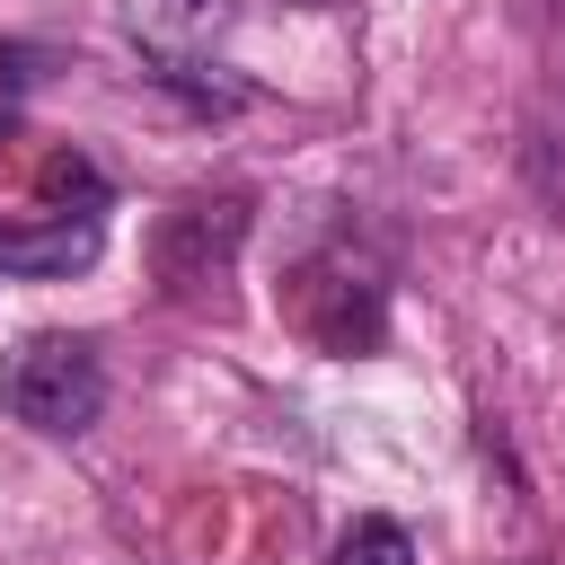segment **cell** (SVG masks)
I'll use <instances>...</instances> for the list:
<instances>
[{
	"instance_id": "7",
	"label": "cell",
	"mask_w": 565,
	"mask_h": 565,
	"mask_svg": "<svg viewBox=\"0 0 565 565\" xmlns=\"http://www.w3.org/2000/svg\"><path fill=\"white\" fill-rule=\"evenodd\" d=\"M335 565H415V539H406L388 512H362V521L335 539Z\"/></svg>"
},
{
	"instance_id": "3",
	"label": "cell",
	"mask_w": 565,
	"mask_h": 565,
	"mask_svg": "<svg viewBox=\"0 0 565 565\" xmlns=\"http://www.w3.org/2000/svg\"><path fill=\"white\" fill-rule=\"evenodd\" d=\"M291 318H300L327 353H371V344L388 335V291H380L362 265H344V256H309L300 282H291Z\"/></svg>"
},
{
	"instance_id": "9",
	"label": "cell",
	"mask_w": 565,
	"mask_h": 565,
	"mask_svg": "<svg viewBox=\"0 0 565 565\" xmlns=\"http://www.w3.org/2000/svg\"><path fill=\"white\" fill-rule=\"evenodd\" d=\"M0 150H9V115H0Z\"/></svg>"
},
{
	"instance_id": "2",
	"label": "cell",
	"mask_w": 565,
	"mask_h": 565,
	"mask_svg": "<svg viewBox=\"0 0 565 565\" xmlns=\"http://www.w3.org/2000/svg\"><path fill=\"white\" fill-rule=\"evenodd\" d=\"M238 247H247V194H238V185L185 194V203H168V212L150 221V274H159L168 300H194V309L221 300Z\"/></svg>"
},
{
	"instance_id": "6",
	"label": "cell",
	"mask_w": 565,
	"mask_h": 565,
	"mask_svg": "<svg viewBox=\"0 0 565 565\" xmlns=\"http://www.w3.org/2000/svg\"><path fill=\"white\" fill-rule=\"evenodd\" d=\"M35 185H44V203H53V212H106V177H97L79 150H53Z\"/></svg>"
},
{
	"instance_id": "4",
	"label": "cell",
	"mask_w": 565,
	"mask_h": 565,
	"mask_svg": "<svg viewBox=\"0 0 565 565\" xmlns=\"http://www.w3.org/2000/svg\"><path fill=\"white\" fill-rule=\"evenodd\" d=\"M97 247H106V221L97 212H26V221H0V274H18V282L88 274Z\"/></svg>"
},
{
	"instance_id": "5",
	"label": "cell",
	"mask_w": 565,
	"mask_h": 565,
	"mask_svg": "<svg viewBox=\"0 0 565 565\" xmlns=\"http://www.w3.org/2000/svg\"><path fill=\"white\" fill-rule=\"evenodd\" d=\"M230 26H238V0H124V35L141 44L150 71L203 62Z\"/></svg>"
},
{
	"instance_id": "8",
	"label": "cell",
	"mask_w": 565,
	"mask_h": 565,
	"mask_svg": "<svg viewBox=\"0 0 565 565\" xmlns=\"http://www.w3.org/2000/svg\"><path fill=\"white\" fill-rule=\"evenodd\" d=\"M35 62H44L35 44H0V88H26V79H35Z\"/></svg>"
},
{
	"instance_id": "1",
	"label": "cell",
	"mask_w": 565,
	"mask_h": 565,
	"mask_svg": "<svg viewBox=\"0 0 565 565\" xmlns=\"http://www.w3.org/2000/svg\"><path fill=\"white\" fill-rule=\"evenodd\" d=\"M0 415L26 433H88L106 415V362L88 335H18L0 353Z\"/></svg>"
}]
</instances>
